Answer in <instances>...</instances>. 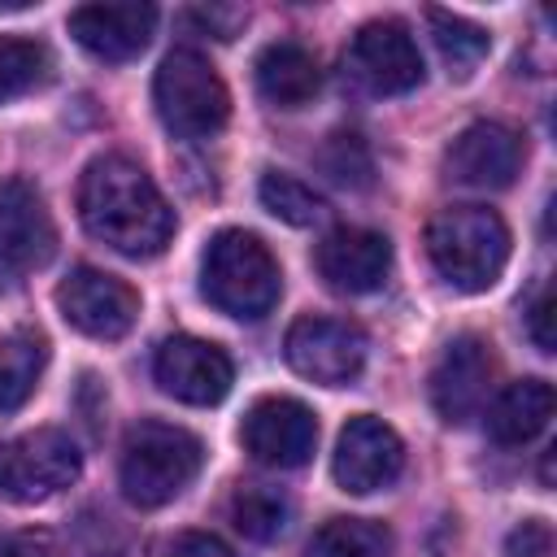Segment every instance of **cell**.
<instances>
[{
  "mask_svg": "<svg viewBox=\"0 0 557 557\" xmlns=\"http://www.w3.org/2000/svg\"><path fill=\"white\" fill-rule=\"evenodd\" d=\"M78 218L91 239L109 244L131 261H148L165 252L174 235L170 200L161 196L152 174L122 152H104L87 161L78 178Z\"/></svg>",
  "mask_w": 557,
  "mask_h": 557,
  "instance_id": "6da1fadb",
  "label": "cell"
},
{
  "mask_svg": "<svg viewBox=\"0 0 557 557\" xmlns=\"http://www.w3.org/2000/svg\"><path fill=\"white\" fill-rule=\"evenodd\" d=\"M426 257L457 292H487L509 261V226L496 209L448 205L426 222Z\"/></svg>",
  "mask_w": 557,
  "mask_h": 557,
  "instance_id": "7a4b0ae2",
  "label": "cell"
},
{
  "mask_svg": "<svg viewBox=\"0 0 557 557\" xmlns=\"http://www.w3.org/2000/svg\"><path fill=\"white\" fill-rule=\"evenodd\" d=\"M200 292L213 309H222L239 322H257L278 305L283 270H278L274 252L252 231L226 226L205 244Z\"/></svg>",
  "mask_w": 557,
  "mask_h": 557,
  "instance_id": "3957f363",
  "label": "cell"
},
{
  "mask_svg": "<svg viewBox=\"0 0 557 557\" xmlns=\"http://www.w3.org/2000/svg\"><path fill=\"white\" fill-rule=\"evenodd\" d=\"M205 466V444L174 422H139L126 431L122 444V492L139 509H161L170 505Z\"/></svg>",
  "mask_w": 557,
  "mask_h": 557,
  "instance_id": "277c9868",
  "label": "cell"
},
{
  "mask_svg": "<svg viewBox=\"0 0 557 557\" xmlns=\"http://www.w3.org/2000/svg\"><path fill=\"white\" fill-rule=\"evenodd\" d=\"M152 104L178 139H209L231 117V91L196 48L165 52L152 78Z\"/></svg>",
  "mask_w": 557,
  "mask_h": 557,
  "instance_id": "5b68a950",
  "label": "cell"
},
{
  "mask_svg": "<svg viewBox=\"0 0 557 557\" xmlns=\"http://www.w3.org/2000/svg\"><path fill=\"white\" fill-rule=\"evenodd\" d=\"M83 474V453L61 426H39L0 448V492L17 505H39Z\"/></svg>",
  "mask_w": 557,
  "mask_h": 557,
  "instance_id": "8992f818",
  "label": "cell"
},
{
  "mask_svg": "<svg viewBox=\"0 0 557 557\" xmlns=\"http://www.w3.org/2000/svg\"><path fill=\"white\" fill-rule=\"evenodd\" d=\"M57 252V226L35 183L4 178L0 183V292L22 287L35 270H44Z\"/></svg>",
  "mask_w": 557,
  "mask_h": 557,
  "instance_id": "52a82bcc",
  "label": "cell"
},
{
  "mask_svg": "<svg viewBox=\"0 0 557 557\" xmlns=\"http://www.w3.org/2000/svg\"><path fill=\"white\" fill-rule=\"evenodd\" d=\"M283 357L309 383L348 387V383H357V374L366 366V335L344 318L309 313V318H296L287 326Z\"/></svg>",
  "mask_w": 557,
  "mask_h": 557,
  "instance_id": "ba28073f",
  "label": "cell"
},
{
  "mask_svg": "<svg viewBox=\"0 0 557 557\" xmlns=\"http://www.w3.org/2000/svg\"><path fill=\"white\" fill-rule=\"evenodd\" d=\"M61 318L87 339H122L139 318V292L96 265H74L57 287Z\"/></svg>",
  "mask_w": 557,
  "mask_h": 557,
  "instance_id": "9c48e42d",
  "label": "cell"
},
{
  "mask_svg": "<svg viewBox=\"0 0 557 557\" xmlns=\"http://www.w3.org/2000/svg\"><path fill=\"white\" fill-rule=\"evenodd\" d=\"M239 440L252 453V461L274 470H296L318 448V418L296 396H261L248 405L239 422Z\"/></svg>",
  "mask_w": 557,
  "mask_h": 557,
  "instance_id": "30bf717a",
  "label": "cell"
},
{
  "mask_svg": "<svg viewBox=\"0 0 557 557\" xmlns=\"http://www.w3.org/2000/svg\"><path fill=\"white\" fill-rule=\"evenodd\" d=\"M400 470H405V444L383 418L357 413L344 422L335 440V457H331V474L344 492L370 496L379 487H392Z\"/></svg>",
  "mask_w": 557,
  "mask_h": 557,
  "instance_id": "8fae6325",
  "label": "cell"
},
{
  "mask_svg": "<svg viewBox=\"0 0 557 557\" xmlns=\"http://www.w3.org/2000/svg\"><path fill=\"white\" fill-rule=\"evenodd\" d=\"M348 70L374 96H405L422 83V52H418L405 22L374 17L352 35Z\"/></svg>",
  "mask_w": 557,
  "mask_h": 557,
  "instance_id": "7c38bea8",
  "label": "cell"
},
{
  "mask_svg": "<svg viewBox=\"0 0 557 557\" xmlns=\"http://www.w3.org/2000/svg\"><path fill=\"white\" fill-rule=\"evenodd\" d=\"M496 379V357L483 335H453L431 370V405L448 426H461L487 405Z\"/></svg>",
  "mask_w": 557,
  "mask_h": 557,
  "instance_id": "4fadbf2b",
  "label": "cell"
},
{
  "mask_svg": "<svg viewBox=\"0 0 557 557\" xmlns=\"http://www.w3.org/2000/svg\"><path fill=\"white\" fill-rule=\"evenodd\" d=\"M152 379L183 405H218L235 383V366L226 348L200 335H170L152 357Z\"/></svg>",
  "mask_w": 557,
  "mask_h": 557,
  "instance_id": "5bb4252c",
  "label": "cell"
},
{
  "mask_svg": "<svg viewBox=\"0 0 557 557\" xmlns=\"http://www.w3.org/2000/svg\"><path fill=\"white\" fill-rule=\"evenodd\" d=\"M527 161V144L513 126L505 122H470L444 152V170L461 187L479 191H500L518 178Z\"/></svg>",
  "mask_w": 557,
  "mask_h": 557,
  "instance_id": "9a60e30c",
  "label": "cell"
},
{
  "mask_svg": "<svg viewBox=\"0 0 557 557\" xmlns=\"http://www.w3.org/2000/svg\"><path fill=\"white\" fill-rule=\"evenodd\" d=\"M313 265L326 278V287H335L344 296H366L387 278L392 244H387V235H379L370 226H335L331 235H322Z\"/></svg>",
  "mask_w": 557,
  "mask_h": 557,
  "instance_id": "2e32d148",
  "label": "cell"
},
{
  "mask_svg": "<svg viewBox=\"0 0 557 557\" xmlns=\"http://www.w3.org/2000/svg\"><path fill=\"white\" fill-rule=\"evenodd\" d=\"M157 30L152 4H78L70 13V35L100 61H131L148 48Z\"/></svg>",
  "mask_w": 557,
  "mask_h": 557,
  "instance_id": "e0dca14e",
  "label": "cell"
},
{
  "mask_svg": "<svg viewBox=\"0 0 557 557\" xmlns=\"http://www.w3.org/2000/svg\"><path fill=\"white\" fill-rule=\"evenodd\" d=\"M252 78H257L261 100L274 104V109H305L322 87L318 57L296 39L265 44L257 65H252Z\"/></svg>",
  "mask_w": 557,
  "mask_h": 557,
  "instance_id": "ac0fdd59",
  "label": "cell"
},
{
  "mask_svg": "<svg viewBox=\"0 0 557 557\" xmlns=\"http://www.w3.org/2000/svg\"><path fill=\"white\" fill-rule=\"evenodd\" d=\"M553 405H557V396L544 379H518V383L500 387L496 400L487 405V435L505 448L531 444L548 426Z\"/></svg>",
  "mask_w": 557,
  "mask_h": 557,
  "instance_id": "d6986e66",
  "label": "cell"
},
{
  "mask_svg": "<svg viewBox=\"0 0 557 557\" xmlns=\"http://www.w3.org/2000/svg\"><path fill=\"white\" fill-rule=\"evenodd\" d=\"M48 366V335L39 326H17L0 339V413H17Z\"/></svg>",
  "mask_w": 557,
  "mask_h": 557,
  "instance_id": "ffe728a7",
  "label": "cell"
},
{
  "mask_svg": "<svg viewBox=\"0 0 557 557\" xmlns=\"http://www.w3.org/2000/svg\"><path fill=\"white\" fill-rule=\"evenodd\" d=\"M305 557H392V531L374 518H331L309 535Z\"/></svg>",
  "mask_w": 557,
  "mask_h": 557,
  "instance_id": "44dd1931",
  "label": "cell"
},
{
  "mask_svg": "<svg viewBox=\"0 0 557 557\" xmlns=\"http://www.w3.org/2000/svg\"><path fill=\"white\" fill-rule=\"evenodd\" d=\"M231 522L239 535L257 540V544H270L287 531L292 522V500L278 492V487H265V483H248L231 496Z\"/></svg>",
  "mask_w": 557,
  "mask_h": 557,
  "instance_id": "7402d4cb",
  "label": "cell"
},
{
  "mask_svg": "<svg viewBox=\"0 0 557 557\" xmlns=\"http://www.w3.org/2000/svg\"><path fill=\"white\" fill-rule=\"evenodd\" d=\"M426 17H431V30H435V48H440V57H444L448 74H457V78H470V74H474V65L487 57V48H492V35H487L479 22H470V17H457V13H444V9H431Z\"/></svg>",
  "mask_w": 557,
  "mask_h": 557,
  "instance_id": "603a6c76",
  "label": "cell"
},
{
  "mask_svg": "<svg viewBox=\"0 0 557 557\" xmlns=\"http://www.w3.org/2000/svg\"><path fill=\"white\" fill-rule=\"evenodd\" d=\"M52 78V52L39 39L0 35V104L17 100Z\"/></svg>",
  "mask_w": 557,
  "mask_h": 557,
  "instance_id": "cb8c5ba5",
  "label": "cell"
},
{
  "mask_svg": "<svg viewBox=\"0 0 557 557\" xmlns=\"http://www.w3.org/2000/svg\"><path fill=\"white\" fill-rule=\"evenodd\" d=\"M257 196H261V209H270L287 226H313L326 213L322 196L309 183H300L296 174H283V170H265L261 183H257Z\"/></svg>",
  "mask_w": 557,
  "mask_h": 557,
  "instance_id": "d4e9b609",
  "label": "cell"
},
{
  "mask_svg": "<svg viewBox=\"0 0 557 557\" xmlns=\"http://www.w3.org/2000/svg\"><path fill=\"white\" fill-rule=\"evenodd\" d=\"M322 165H326V174L339 178V183H357V187H361V183L370 178V152H366L361 135H352V131L331 135V144L322 148Z\"/></svg>",
  "mask_w": 557,
  "mask_h": 557,
  "instance_id": "484cf974",
  "label": "cell"
},
{
  "mask_svg": "<svg viewBox=\"0 0 557 557\" xmlns=\"http://www.w3.org/2000/svg\"><path fill=\"white\" fill-rule=\"evenodd\" d=\"M553 553V527L544 518H527L505 535V557H548Z\"/></svg>",
  "mask_w": 557,
  "mask_h": 557,
  "instance_id": "4316f807",
  "label": "cell"
},
{
  "mask_svg": "<svg viewBox=\"0 0 557 557\" xmlns=\"http://www.w3.org/2000/svg\"><path fill=\"white\" fill-rule=\"evenodd\" d=\"M187 22H196L200 30H213V39H235V30L248 22V9L235 4H209V9H187Z\"/></svg>",
  "mask_w": 557,
  "mask_h": 557,
  "instance_id": "83f0119b",
  "label": "cell"
},
{
  "mask_svg": "<svg viewBox=\"0 0 557 557\" xmlns=\"http://www.w3.org/2000/svg\"><path fill=\"white\" fill-rule=\"evenodd\" d=\"M161 557H235V553L209 531H183L161 548Z\"/></svg>",
  "mask_w": 557,
  "mask_h": 557,
  "instance_id": "f1b7e54d",
  "label": "cell"
},
{
  "mask_svg": "<svg viewBox=\"0 0 557 557\" xmlns=\"http://www.w3.org/2000/svg\"><path fill=\"white\" fill-rule=\"evenodd\" d=\"M527 335H531V344L540 348V352H553V292L544 287L540 296H535V305L527 309Z\"/></svg>",
  "mask_w": 557,
  "mask_h": 557,
  "instance_id": "f546056e",
  "label": "cell"
},
{
  "mask_svg": "<svg viewBox=\"0 0 557 557\" xmlns=\"http://www.w3.org/2000/svg\"><path fill=\"white\" fill-rule=\"evenodd\" d=\"M9 557H65V553L48 531H22V535H13V553Z\"/></svg>",
  "mask_w": 557,
  "mask_h": 557,
  "instance_id": "4dcf8cb0",
  "label": "cell"
},
{
  "mask_svg": "<svg viewBox=\"0 0 557 557\" xmlns=\"http://www.w3.org/2000/svg\"><path fill=\"white\" fill-rule=\"evenodd\" d=\"M13 553V535H0V557H9Z\"/></svg>",
  "mask_w": 557,
  "mask_h": 557,
  "instance_id": "1f68e13d",
  "label": "cell"
}]
</instances>
